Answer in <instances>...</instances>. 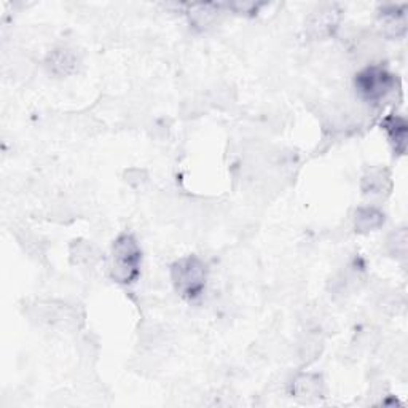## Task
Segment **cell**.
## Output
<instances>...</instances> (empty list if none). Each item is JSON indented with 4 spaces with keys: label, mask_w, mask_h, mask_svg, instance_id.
<instances>
[{
    "label": "cell",
    "mask_w": 408,
    "mask_h": 408,
    "mask_svg": "<svg viewBox=\"0 0 408 408\" xmlns=\"http://www.w3.org/2000/svg\"><path fill=\"white\" fill-rule=\"evenodd\" d=\"M142 250L133 235L123 233L115 240L111 253V275L118 284L129 285L141 275Z\"/></svg>",
    "instance_id": "6da1fadb"
},
{
    "label": "cell",
    "mask_w": 408,
    "mask_h": 408,
    "mask_svg": "<svg viewBox=\"0 0 408 408\" xmlns=\"http://www.w3.org/2000/svg\"><path fill=\"white\" fill-rule=\"evenodd\" d=\"M171 280L174 289L185 300H196L206 289L208 268L201 258L196 255L183 257L171 268Z\"/></svg>",
    "instance_id": "7a4b0ae2"
},
{
    "label": "cell",
    "mask_w": 408,
    "mask_h": 408,
    "mask_svg": "<svg viewBox=\"0 0 408 408\" xmlns=\"http://www.w3.org/2000/svg\"><path fill=\"white\" fill-rule=\"evenodd\" d=\"M356 90L359 96L370 104H378L396 88V77L384 67L370 66L356 76Z\"/></svg>",
    "instance_id": "3957f363"
},
{
    "label": "cell",
    "mask_w": 408,
    "mask_h": 408,
    "mask_svg": "<svg viewBox=\"0 0 408 408\" xmlns=\"http://www.w3.org/2000/svg\"><path fill=\"white\" fill-rule=\"evenodd\" d=\"M379 21L386 36L402 37L407 31V5H391L383 9Z\"/></svg>",
    "instance_id": "277c9868"
},
{
    "label": "cell",
    "mask_w": 408,
    "mask_h": 408,
    "mask_svg": "<svg viewBox=\"0 0 408 408\" xmlns=\"http://www.w3.org/2000/svg\"><path fill=\"white\" fill-rule=\"evenodd\" d=\"M382 126L384 131L389 136L391 144L394 146V152L399 155L405 153L407 148V121L400 115H387V117L382 121Z\"/></svg>",
    "instance_id": "5b68a950"
},
{
    "label": "cell",
    "mask_w": 408,
    "mask_h": 408,
    "mask_svg": "<svg viewBox=\"0 0 408 408\" xmlns=\"http://www.w3.org/2000/svg\"><path fill=\"white\" fill-rule=\"evenodd\" d=\"M384 222V215L375 208H362L356 214V228L360 233H367L378 227H382Z\"/></svg>",
    "instance_id": "8992f818"
},
{
    "label": "cell",
    "mask_w": 408,
    "mask_h": 408,
    "mask_svg": "<svg viewBox=\"0 0 408 408\" xmlns=\"http://www.w3.org/2000/svg\"><path fill=\"white\" fill-rule=\"evenodd\" d=\"M295 394L298 397L317 399L322 396V379L317 375H303L295 382Z\"/></svg>",
    "instance_id": "52a82bcc"
},
{
    "label": "cell",
    "mask_w": 408,
    "mask_h": 408,
    "mask_svg": "<svg viewBox=\"0 0 408 408\" xmlns=\"http://www.w3.org/2000/svg\"><path fill=\"white\" fill-rule=\"evenodd\" d=\"M386 183L389 185V174L384 169H373L364 178L362 188L365 193H382L386 188Z\"/></svg>",
    "instance_id": "ba28073f"
},
{
    "label": "cell",
    "mask_w": 408,
    "mask_h": 408,
    "mask_svg": "<svg viewBox=\"0 0 408 408\" xmlns=\"http://www.w3.org/2000/svg\"><path fill=\"white\" fill-rule=\"evenodd\" d=\"M51 72L58 73V76H67L76 67V58L73 54L67 50H59L51 56Z\"/></svg>",
    "instance_id": "9c48e42d"
},
{
    "label": "cell",
    "mask_w": 408,
    "mask_h": 408,
    "mask_svg": "<svg viewBox=\"0 0 408 408\" xmlns=\"http://www.w3.org/2000/svg\"><path fill=\"white\" fill-rule=\"evenodd\" d=\"M335 24H337V16H335V13L332 11V9L319 11V15L312 16V21H311L312 29H316V31L319 29V36H322V34H330L332 27Z\"/></svg>",
    "instance_id": "30bf717a"
}]
</instances>
